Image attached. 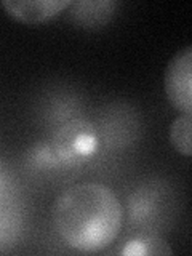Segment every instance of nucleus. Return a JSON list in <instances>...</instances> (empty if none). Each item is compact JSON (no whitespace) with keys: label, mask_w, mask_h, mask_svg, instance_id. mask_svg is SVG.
Returning a JSON list of instances; mask_svg holds the SVG:
<instances>
[{"label":"nucleus","mask_w":192,"mask_h":256,"mask_svg":"<svg viewBox=\"0 0 192 256\" xmlns=\"http://www.w3.org/2000/svg\"><path fill=\"white\" fill-rule=\"evenodd\" d=\"M124 254H172V250L164 242H157L156 238L134 240L126 245Z\"/></svg>","instance_id":"7"},{"label":"nucleus","mask_w":192,"mask_h":256,"mask_svg":"<svg viewBox=\"0 0 192 256\" xmlns=\"http://www.w3.org/2000/svg\"><path fill=\"white\" fill-rule=\"evenodd\" d=\"M192 46L174 54L165 70V93L170 104L182 114L192 112Z\"/></svg>","instance_id":"2"},{"label":"nucleus","mask_w":192,"mask_h":256,"mask_svg":"<svg viewBox=\"0 0 192 256\" xmlns=\"http://www.w3.org/2000/svg\"><path fill=\"white\" fill-rule=\"evenodd\" d=\"M190 130H192V117L190 114H182L174 118L170 128V142L176 149V152L189 157L192 152V141H190Z\"/></svg>","instance_id":"5"},{"label":"nucleus","mask_w":192,"mask_h":256,"mask_svg":"<svg viewBox=\"0 0 192 256\" xmlns=\"http://www.w3.org/2000/svg\"><path fill=\"white\" fill-rule=\"evenodd\" d=\"M96 144L93 128L84 122H70L54 136V150L64 162H78L92 156Z\"/></svg>","instance_id":"3"},{"label":"nucleus","mask_w":192,"mask_h":256,"mask_svg":"<svg viewBox=\"0 0 192 256\" xmlns=\"http://www.w3.org/2000/svg\"><path fill=\"white\" fill-rule=\"evenodd\" d=\"M124 208L110 188L100 182H80L64 189L53 206V226L68 246L96 253L117 238Z\"/></svg>","instance_id":"1"},{"label":"nucleus","mask_w":192,"mask_h":256,"mask_svg":"<svg viewBox=\"0 0 192 256\" xmlns=\"http://www.w3.org/2000/svg\"><path fill=\"white\" fill-rule=\"evenodd\" d=\"M6 13L26 24H37L53 18L64 8L72 5L70 0H4Z\"/></svg>","instance_id":"4"},{"label":"nucleus","mask_w":192,"mask_h":256,"mask_svg":"<svg viewBox=\"0 0 192 256\" xmlns=\"http://www.w3.org/2000/svg\"><path fill=\"white\" fill-rule=\"evenodd\" d=\"M76 6L74 10V16L78 22L82 24H96V22H104L108 20V16L112 14V10H114L116 4L114 2H101L98 10H92V4L90 2H82V5L85 8L80 6V4H72Z\"/></svg>","instance_id":"6"}]
</instances>
